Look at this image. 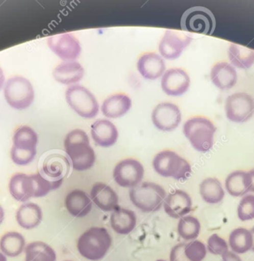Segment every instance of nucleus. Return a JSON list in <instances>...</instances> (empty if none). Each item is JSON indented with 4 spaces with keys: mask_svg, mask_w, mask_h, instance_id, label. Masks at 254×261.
I'll return each instance as SVG.
<instances>
[{
    "mask_svg": "<svg viewBox=\"0 0 254 261\" xmlns=\"http://www.w3.org/2000/svg\"><path fill=\"white\" fill-rule=\"evenodd\" d=\"M64 149L75 170H88L94 164L95 152L84 131L79 129L70 131L64 140Z\"/></svg>",
    "mask_w": 254,
    "mask_h": 261,
    "instance_id": "obj_1",
    "label": "nucleus"
},
{
    "mask_svg": "<svg viewBox=\"0 0 254 261\" xmlns=\"http://www.w3.org/2000/svg\"><path fill=\"white\" fill-rule=\"evenodd\" d=\"M112 238L104 227L87 229L78 240V251L81 256L91 261L102 259L110 250Z\"/></svg>",
    "mask_w": 254,
    "mask_h": 261,
    "instance_id": "obj_2",
    "label": "nucleus"
},
{
    "mask_svg": "<svg viewBox=\"0 0 254 261\" xmlns=\"http://www.w3.org/2000/svg\"><path fill=\"white\" fill-rule=\"evenodd\" d=\"M183 132L193 147L198 152H206L214 145L216 127L205 117H194L185 122Z\"/></svg>",
    "mask_w": 254,
    "mask_h": 261,
    "instance_id": "obj_3",
    "label": "nucleus"
},
{
    "mask_svg": "<svg viewBox=\"0 0 254 261\" xmlns=\"http://www.w3.org/2000/svg\"><path fill=\"white\" fill-rule=\"evenodd\" d=\"M155 171L161 176L184 181L189 178L191 167L189 163L173 151L159 152L153 162Z\"/></svg>",
    "mask_w": 254,
    "mask_h": 261,
    "instance_id": "obj_4",
    "label": "nucleus"
},
{
    "mask_svg": "<svg viewBox=\"0 0 254 261\" xmlns=\"http://www.w3.org/2000/svg\"><path fill=\"white\" fill-rule=\"evenodd\" d=\"M166 198L163 187L154 182H144L130 191V198L139 210L146 213L160 210Z\"/></svg>",
    "mask_w": 254,
    "mask_h": 261,
    "instance_id": "obj_5",
    "label": "nucleus"
},
{
    "mask_svg": "<svg viewBox=\"0 0 254 261\" xmlns=\"http://www.w3.org/2000/svg\"><path fill=\"white\" fill-rule=\"evenodd\" d=\"M38 136L28 126H21L15 130L13 146L11 150L12 161L18 166H26L33 161L36 155Z\"/></svg>",
    "mask_w": 254,
    "mask_h": 261,
    "instance_id": "obj_6",
    "label": "nucleus"
},
{
    "mask_svg": "<svg viewBox=\"0 0 254 261\" xmlns=\"http://www.w3.org/2000/svg\"><path fill=\"white\" fill-rule=\"evenodd\" d=\"M181 27L188 33L211 36L216 27V19L211 10L205 7L188 9L182 15Z\"/></svg>",
    "mask_w": 254,
    "mask_h": 261,
    "instance_id": "obj_7",
    "label": "nucleus"
},
{
    "mask_svg": "<svg viewBox=\"0 0 254 261\" xmlns=\"http://www.w3.org/2000/svg\"><path fill=\"white\" fill-rule=\"evenodd\" d=\"M4 95L7 103L16 110L29 108L35 98L32 84L21 76H15L7 81L5 85Z\"/></svg>",
    "mask_w": 254,
    "mask_h": 261,
    "instance_id": "obj_8",
    "label": "nucleus"
},
{
    "mask_svg": "<svg viewBox=\"0 0 254 261\" xmlns=\"http://www.w3.org/2000/svg\"><path fill=\"white\" fill-rule=\"evenodd\" d=\"M69 106L81 117L93 118L99 112V105L93 94L81 85H71L65 93Z\"/></svg>",
    "mask_w": 254,
    "mask_h": 261,
    "instance_id": "obj_9",
    "label": "nucleus"
},
{
    "mask_svg": "<svg viewBox=\"0 0 254 261\" xmlns=\"http://www.w3.org/2000/svg\"><path fill=\"white\" fill-rule=\"evenodd\" d=\"M225 111L231 122L245 123L254 114V99L244 92L231 94L226 98Z\"/></svg>",
    "mask_w": 254,
    "mask_h": 261,
    "instance_id": "obj_10",
    "label": "nucleus"
},
{
    "mask_svg": "<svg viewBox=\"0 0 254 261\" xmlns=\"http://www.w3.org/2000/svg\"><path fill=\"white\" fill-rule=\"evenodd\" d=\"M115 181L122 188H135L144 175L143 166L137 160L127 159L119 162L113 169Z\"/></svg>",
    "mask_w": 254,
    "mask_h": 261,
    "instance_id": "obj_11",
    "label": "nucleus"
},
{
    "mask_svg": "<svg viewBox=\"0 0 254 261\" xmlns=\"http://www.w3.org/2000/svg\"><path fill=\"white\" fill-rule=\"evenodd\" d=\"M47 45L56 56L64 62L75 60L81 53L79 41L68 33L52 36L47 39Z\"/></svg>",
    "mask_w": 254,
    "mask_h": 261,
    "instance_id": "obj_12",
    "label": "nucleus"
},
{
    "mask_svg": "<svg viewBox=\"0 0 254 261\" xmlns=\"http://www.w3.org/2000/svg\"><path fill=\"white\" fill-rule=\"evenodd\" d=\"M151 120L156 128L162 131L174 130L182 120L179 107L171 103H162L153 110Z\"/></svg>",
    "mask_w": 254,
    "mask_h": 261,
    "instance_id": "obj_13",
    "label": "nucleus"
},
{
    "mask_svg": "<svg viewBox=\"0 0 254 261\" xmlns=\"http://www.w3.org/2000/svg\"><path fill=\"white\" fill-rule=\"evenodd\" d=\"M191 36L172 30H167L159 43L161 56L168 60L177 59L191 43Z\"/></svg>",
    "mask_w": 254,
    "mask_h": 261,
    "instance_id": "obj_14",
    "label": "nucleus"
},
{
    "mask_svg": "<svg viewBox=\"0 0 254 261\" xmlns=\"http://www.w3.org/2000/svg\"><path fill=\"white\" fill-rule=\"evenodd\" d=\"M161 85L165 94L177 97L188 91L190 86V77L184 70L171 68L162 76Z\"/></svg>",
    "mask_w": 254,
    "mask_h": 261,
    "instance_id": "obj_15",
    "label": "nucleus"
},
{
    "mask_svg": "<svg viewBox=\"0 0 254 261\" xmlns=\"http://www.w3.org/2000/svg\"><path fill=\"white\" fill-rule=\"evenodd\" d=\"M164 210L172 218H182L191 212L192 201L190 195L182 190H175L164 200Z\"/></svg>",
    "mask_w": 254,
    "mask_h": 261,
    "instance_id": "obj_16",
    "label": "nucleus"
},
{
    "mask_svg": "<svg viewBox=\"0 0 254 261\" xmlns=\"http://www.w3.org/2000/svg\"><path fill=\"white\" fill-rule=\"evenodd\" d=\"M70 169V163L64 155L52 153L47 155L39 172L47 179L52 181L64 179Z\"/></svg>",
    "mask_w": 254,
    "mask_h": 261,
    "instance_id": "obj_17",
    "label": "nucleus"
},
{
    "mask_svg": "<svg viewBox=\"0 0 254 261\" xmlns=\"http://www.w3.org/2000/svg\"><path fill=\"white\" fill-rule=\"evenodd\" d=\"M90 198L103 212H114L119 206V197L114 190L107 185L96 182L92 186Z\"/></svg>",
    "mask_w": 254,
    "mask_h": 261,
    "instance_id": "obj_18",
    "label": "nucleus"
},
{
    "mask_svg": "<svg viewBox=\"0 0 254 261\" xmlns=\"http://www.w3.org/2000/svg\"><path fill=\"white\" fill-rule=\"evenodd\" d=\"M137 69L144 79L156 80L164 74L165 63L163 59L156 53H145L139 58Z\"/></svg>",
    "mask_w": 254,
    "mask_h": 261,
    "instance_id": "obj_19",
    "label": "nucleus"
},
{
    "mask_svg": "<svg viewBox=\"0 0 254 261\" xmlns=\"http://www.w3.org/2000/svg\"><path fill=\"white\" fill-rule=\"evenodd\" d=\"M93 141L101 147H110L117 141L118 131L115 125L107 120H99L92 124Z\"/></svg>",
    "mask_w": 254,
    "mask_h": 261,
    "instance_id": "obj_20",
    "label": "nucleus"
},
{
    "mask_svg": "<svg viewBox=\"0 0 254 261\" xmlns=\"http://www.w3.org/2000/svg\"><path fill=\"white\" fill-rule=\"evenodd\" d=\"M67 212L75 218L87 216L92 209L91 199L84 191L75 189L67 194L64 200Z\"/></svg>",
    "mask_w": 254,
    "mask_h": 261,
    "instance_id": "obj_21",
    "label": "nucleus"
},
{
    "mask_svg": "<svg viewBox=\"0 0 254 261\" xmlns=\"http://www.w3.org/2000/svg\"><path fill=\"white\" fill-rule=\"evenodd\" d=\"M211 80L219 89H231L237 83V71L227 62H219L211 68Z\"/></svg>",
    "mask_w": 254,
    "mask_h": 261,
    "instance_id": "obj_22",
    "label": "nucleus"
},
{
    "mask_svg": "<svg viewBox=\"0 0 254 261\" xmlns=\"http://www.w3.org/2000/svg\"><path fill=\"white\" fill-rule=\"evenodd\" d=\"M132 106V100L129 96L123 94H114L107 97L103 103V114L108 118H119L125 115Z\"/></svg>",
    "mask_w": 254,
    "mask_h": 261,
    "instance_id": "obj_23",
    "label": "nucleus"
},
{
    "mask_svg": "<svg viewBox=\"0 0 254 261\" xmlns=\"http://www.w3.org/2000/svg\"><path fill=\"white\" fill-rule=\"evenodd\" d=\"M84 75V70L78 62H64L55 68L53 76L57 82L64 85L78 83Z\"/></svg>",
    "mask_w": 254,
    "mask_h": 261,
    "instance_id": "obj_24",
    "label": "nucleus"
},
{
    "mask_svg": "<svg viewBox=\"0 0 254 261\" xmlns=\"http://www.w3.org/2000/svg\"><path fill=\"white\" fill-rule=\"evenodd\" d=\"M110 224L119 234H129L136 227V214L133 211L119 207L110 215Z\"/></svg>",
    "mask_w": 254,
    "mask_h": 261,
    "instance_id": "obj_25",
    "label": "nucleus"
},
{
    "mask_svg": "<svg viewBox=\"0 0 254 261\" xmlns=\"http://www.w3.org/2000/svg\"><path fill=\"white\" fill-rule=\"evenodd\" d=\"M42 217L41 207L35 203H24L16 212L17 223L26 230H31L39 225Z\"/></svg>",
    "mask_w": 254,
    "mask_h": 261,
    "instance_id": "obj_26",
    "label": "nucleus"
},
{
    "mask_svg": "<svg viewBox=\"0 0 254 261\" xmlns=\"http://www.w3.org/2000/svg\"><path fill=\"white\" fill-rule=\"evenodd\" d=\"M251 177L249 172L235 171L230 174L225 180L226 192L234 197H241L250 192Z\"/></svg>",
    "mask_w": 254,
    "mask_h": 261,
    "instance_id": "obj_27",
    "label": "nucleus"
},
{
    "mask_svg": "<svg viewBox=\"0 0 254 261\" xmlns=\"http://www.w3.org/2000/svg\"><path fill=\"white\" fill-rule=\"evenodd\" d=\"M9 192L16 201L24 202L32 197L30 175L16 173L9 181Z\"/></svg>",
    "mask_w": 254,
    "mask_h": 261,
    "instance_id": "obj_28",
    "label": "nucleus"
},
{
    "mask_svg": "<svg viewBox=\"0 0 254 261\" xmlns=\"http://www.w3.org/2000/svg\"><path fill=\"white\" fill-rule=\"evenodd\" d=\"M200 195L208 204H216L224 198V190L220 181L214 178H208L200 185Z\"/></svg>",
    "mask_w": 254,
    "mask_h": 261,
    "instance_id": "obj_29",
    "label": "nucleus"
},
{
    "mask_svg": "<svg viewBox=\"0 0 254 261\" xmlns=\"http://www.w3.org/2000/svg\"><path fill=\"white\" fill-rule=\"evenodd\" d=\"M24 237L18 232H9L0 239V250L3 254L15 257L22 253L26 248Z\"/></svg>",
    "mask_w": 254,
    "mask_h": 261,
    "instance_id": "obj_30",
    "label": "nucleus"
},
{
    "mask_svg": "<svg viewBox=\"0 0 254 261\" xmlns=\"http://www.w3.org/2000/svg\"><path fill=\"white\" fill-rule=\"evenodd\" d=\"M231 63L240 69H248L254 64V51L242 45L231 44L228 49Z\"/></svg>",
    "mask_w": 254,
    "mask_h": 261,
    "instance_id": "obj_31",
    "label": "nucleus"
},
{
    "mask_svg": "<svg viewBox=\"0 0 254 261\" xmlns=\"http://www.w3.org/2000/svg\"><path fill=\"white\" fill-rule=\"evenodd\" d=\"M26 261H55L56 253L50 246L41 241L30 243L24 248Z\"/></svg>",
    "mask_w": 254,
    "mask_h": 261,
    "instance_id": "obj_32",
    "label": "nucleus"
},
{
    "mask_svg": "<svg viewBox=\"0 0 254 261\" xmlns=\"http://www.w3.org/2000/svg\"><path fill=\"white\" fill-rule=\"evenodd\" d=\"M231 250L237 254H243L252 249V236L250 230L240 227L231 232L229 237Z\"/></svg>",
    "mask_w": 254,
    "mask_h": 261,
    "instance_id": "obj_33",
    "label": "nucleus"
},
{
    "mask_svg": "<svg viewBox=\"0 0 254 261\" xmlns=\"http://www.w3.org/2000/svg\"><path fill=\"white\" fill-rule=\"evenodd\" d=\"M32 198L45 196L50 191L58 189L62 184L63 180L52 181L44 178L39 172L30 175Z\"/></svg>",
    "mask_w": 254,
    "mask_h": 261,
    "instance_id": "obj_34",
    "label": "nucleus"
},
{
    "mask_svg": "<svg viewBox=\"0 0 254 261\" xmlns=\"http://www.w3.org/2000/svg\"><path fill=\"white\" fill-rule=\"evenodd\" d=\"M200 230V221L195 217L188 215L179 220L177 233L185 241H194L198 237Z\"/></svg>",
    "mask_w": 254,
    "mask_h": 261,
    "instance_id": "obj_35",
    "label": "nucleus"
},
{
    "mask_svg": "<svg viewBox=\"0 0 254 261\" xmlns=\"http://www.w3.org/2000/svg\"><path fill=\"white\" fill-rule=\"evenodd\" d=\"M185 254L189 261H202L207 254V248L200 241L194 240L186 244Z\"/></svg>",
    "mask_w": 254,
    "mask_h": 261,
    "instance_id": "obj_36",
    "label": "nucleus"
},
{
    "mask_svg": "<svg viewBox=\"0 0 254 261\" xmlns=\"http://www.w3.org/2000/svg\"><path fill=\"white\" fill-rule=\"evenodd\" d=\"M237 215L242 221L254 219L253 195H246L242 198L237 207Z\"/></svg>",
    "mask_w": 254,
    "mask_h": 261,
    "instance_id": "obj_37",
    "label": "nucleus"
},
{
    "mask_svg": "<svg viewBox=\"0 0 254 261\" xmlns=\"http://www.w3.org/2000/svg\"><path fill=\"white\" fill-rule=\"evenodd\" d=\"M207 248L212 254L220 256L228 251V245L226 241L220 238L217 233H214L208 238Z\"/></svg>",
    "mask_w": 254,
    "mask_h": 261,
    "instance_id": "obj_38",
    "label": "nucleus"
},
{
    "mask_svg": "<svg viewBox=\"0 0 254 261\" xmlns=\"http://www.w3.org/2000/svg\"><path fill=\"white\" fill-rule=\"evenodd\" d=\"M185 243H181L172 247L170 252V261H189L185 254Z\"/></svg>",
    "mask_w": 254,
    "mask_h": 261,
    "instance_id": "obj_39",
    "label": "nucleus"
},
{
    "mask_svg": "<svg viewBox=\"0 0 254 261\" xmlns=\"http://www.w3.org/2000/svg\"><path fill=\"white\" fill-rule=\"evenodd\" d=\"M222 261H242L240 256L233 252L227 251L222 255Z\"/></svg>",
    "mask_w": 254,
    "mask_h": 261,
    "instance_id": "obj_40",
    "label": "nucleus"
},
{
    "mask_svg": "<svg viewBox=\"0 0 254 261\" xmlns=\"http://www.w3.org/2000/svg\"><path fill=\"white\" fill-rule=\"evenodd\" d=\"M249 175H250L251 183H252L250 192H254V169H252V170L249 171Z\"/></svg>",
    "mask_w": 254,
    "mask_h": 261,
    "instance_id": "obj_41",
    "label": "nucleus"
},
{
    "mask_svg": "<svg viewBox=\"0 0 254 261\" xmlns=\"http://www.w3.org/2000/svg\"><path fill=\"white\" fill-rule=\"evenodd\" d=\"M4 74H3V70H2V68H0V89H1L2 87L3 86V84H4Z\"/></svg>",
    "mask_w": 254,
    "mask_h": 261,
    "instance_id": "obj_42",
    "label": "nucleus"
},
{
    "mask_svg": "<svg viewBox=\"0 0 254 261\" xmlns=\"http://www.w3.org/2000/svg\"><path fill=\"white\" fill-rule=\"evenodd\" d=\"M4 210H3V207H2V206L0 205V224H1L2 223H3V220H4Z\"/></svg>",
    "mask_w": 254,
    "mask_h": 261,
    "instance_id": "obj_43",
    "label": "nucleus"
},
{
    "mask_svg": "<svg viewBox=\"0 0 254 261\" xmlns=\"http://www.w3.org/2000/svg\"><path fill=\"white\" fill-rule=\"evenodd\" d=\"M250 232H251V233H252V249H251V250H252V251L254 252V227H252V229H251Z\"/></svg>",
    "mask_w": 254,
    "mask_h": 261,
    "instance_id": "obj_44",
    "label": "nucleus"
},
{
    "mask_svg": "<svg viewBox=\"0 0 254 261\" xmlns=\"http://www.w3.org/2000/svg\"><path fill=\"white\" fill-rule=\"evenodd\" d=\"M0 261H7L6 255L3 254V253H0Z\"/></svg>",
    "mask_w": 254,
    "mask_h": 261,
    "instance_id": "obj_45",
    "label": "nucleus"
},
{
    "mask_svg": "<svg viewBox=\"0 0 254 261\" xmlns=\"http://www.w3.org/2000/svg\"><path fill=\"white\" fill-rule=\"evenodd\" d=\"M156 261H165V260H164V259H158V260H156Z\"/></svg>",
    "mask_w": 254,
    "mask_h": 261,
    "instance_id": "obj_46",
    "label": "nucleus"
},
{
    "mask_svg": "<svg viewBox=\"0 0 254 261\" xmlns=\"http://www.w3.org/2000/svg\"><path fill=\"white\" fill-rule=\"evenodd\" d=\"M65 261H72V260H65Z\"/></svg>",
    "mask_w": 254,
    "mask_h": 261,
    "instance_id": "obj_47",
    "label": "nucleus"
}]
</instances>
